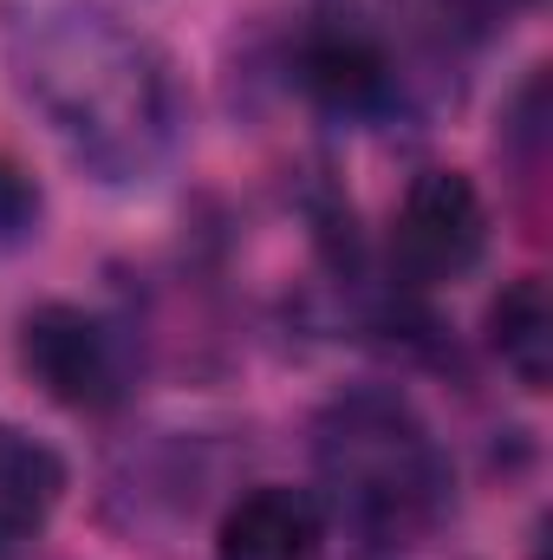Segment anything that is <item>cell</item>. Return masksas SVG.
Segmentation results:
<instances>
[{
    "instance_id": "cell-1",
    "label": "cell",
    "mask_w": 553,
    "mask_h": 560,
    "mask_svg": "<svg viewBox=\"0 0 553 560\" xmlns=\"http://www.w3.org/2000/svg\"><path fill=\"white\" fill-rule=\"evenodd\" d=\"M26 98L105 183H143L176 143L169 66L98 7L46 0L7 26Z\"/></svg>"
},
{
    "instance_id": "cell-2",
    "label": "cell",
    "mask_w": 553,
    "mask_h": 560,
    "mask_svg": "<svg viewBox=\"0 0 553 560\" xmlns=\"http://www.w3.org/2000/svg\"><path fill=\"white\" fill-rule=\"evenodd\" d=\"M326 509L365 541H416L449 509V463L404 398L352 392L313 430Z\"/></svg>"
},
{
    "instance_id": "cell-3",
    "label": "cell",
    "mask_w": 553,
    "mask_h": 560,
    "mask_svg": "<svg viewBox=\"0 0 553 560\" xmlns=\"http://www.w3.org/2000/svg\"><path fill=\"white\" fill-rule=\"evenodd\" d=\"M20 365L66 411H111L125 398V352H118L111 326L92 319L85 306H66V300L26 313V326H20Z\"/></svg>"
},
{
    "instance_id": "cell-4",
    "label": "cell",
    "mask_w": 553,
    "mask_h": 560,
    "mask_svg": "<svg viewBox=\"0 0 553 560\" xmlns=\"http://www.w3.org/2000/svg\"><path fill=\"white\" fill-rule=\"evenodd\" d=\"M489 248V209L462 170H423L404 189L391 255L411 280H456L469 275Z\"/></svg>"
},
{
    "instance_id": "cell-5",
    "label": "cell",
    "mask_w": 553,
    "mask_h": 560,
    "mask_svg": "<svg viewBox=\"0 0 553 560\" xmlns=\"http://www.w3.org/2000/svg\"><path fill=\"white\" fill-rule=\"evenodd\" d=\"M299 85L339 118H378L398 98V66L372 26L326 20L299 39Z\"/></svg>"
},
{
    "instance_id": "cell-6",
    "label": "cell",
    "mask_w": 553,
    "mask_h": 560,
    "mask_svg": "<svg viewBox=\"0 0 553 560\" xmlns=\"http://www.w3.org/2000/svg\"><path fill=\"white\" fill-rule=\"evenodd\" d=\"M319 541H326V509L306 489L261 482L222 515L215 560H319Z\"/></svg>"
},
{
    "instance_id": "cell-7",
    "label": "cell",
    "mask_w": 553,
    "mask_h": 560,
    "mask_svg": "<svg viewBox=\"0 0 553 560\" xmlns=\"http://www.w3.org/2000/svg\"><path fill=\"white\" fill-rule=\"evenodd\" d=\"M489 346L502 352V365L528 385V392H548L553 372V300L541 275L508 280L489 306Z\"/></svg>"
},
{
    "instance_id": "cell-8",
    "label": "cell",
    "mask_w": 553,
    "mask_h": 560,
    "mask_svg": "<svg viewBox=\"0 0 553 560\" xmlns=\"http://www.w3.org/2000/svg\"><path fill=\"white\" fill-rule=\"evenodd\" d=\"M59 495H66V463L39 436L0 423V541H26L59 509Z\"/></svg>"
},
{
    "instance_id": "cell-9",
    "label": "cell",
    "mask_w": 553,
    "mask_h": 560,
    "mask_svg": "<svg viewBox=\"0 0 553 560\" xmlns=\"http://www.w3.org/2000/svg\"><path fill=\"white\" fill-rule=\"evenodd\" d=\"M404 20H411L423 39H475V33H489L495 20H502V7L508 0H391Z\"/></svg>"
},
{
    "instance_id": "cell-10",
    "label": "cell",
    "mask_w": 553,
    "mask_h": 560,
    "mask_svg": "<svg viewBox=\"0 0 553 560\" xmlns=\"http://www.w3.org/2000/svg\"><path fill=\"white\" fill-rule=\"evenodd\" d=\"M33 215H39V196H33V183H26L13 163H0V235H20V229H33Z\"/></svg>"
}]
</instances>
